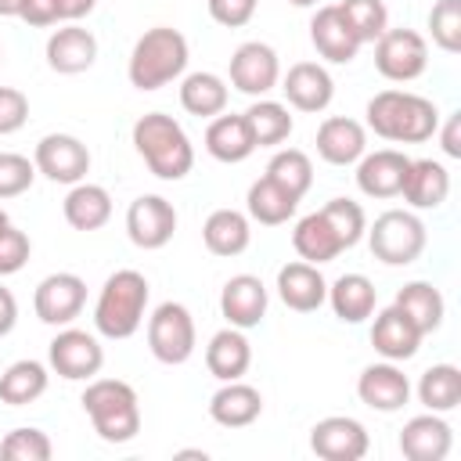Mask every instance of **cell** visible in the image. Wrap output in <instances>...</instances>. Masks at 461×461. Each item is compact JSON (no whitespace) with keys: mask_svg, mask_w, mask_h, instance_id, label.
I'll list each match as a JSON object with an SVG mask.
<instances>
[{"mask_svg":"<svg viewBox=\"0 0 461 461\" xmlns=\"http://www.w3.org/2000/svg\"><path fill=\"white\" fill-rule=\"evenodd\" d=\"M367 126L382 140L421 144L439 130V112L429 97L411 90H382L367 101Z\"/></svg>","mask_w":461,"mask_h":461,"instance_id":"1","label":"cell"},{"mask_svg":"<svg viewBox=\"0 0 461 461\" xmlns=\"http://www.w3.org/2000/svg\"><path fill=\"white\" fill-rule=\"evenodd\" d=\"M133 148L158 180H184L194 166V148L173 115L148 112L133 122Z\"/></svg>","mask_w":461,"mask_h":461,"instance_id":"2","label":"cell"},{"mask_svg":"<svg viewBox=\"0 0 461 461\" xmlns=\"http://www.w3.org/2000/svg\"><path fill=\"white\" fill-rule=\"evenodd\" d=\"M148 310V277L140 270H115L94 306V328L104 339H130L144 324Z\"/></svg>","mask_w":461,"mask_h":461,"instance_id":"3","label":"cell"},{"mask_svg":"<svg viewBox=\"0 0 461 461\" xmlns=\"http://www.w3.org/2000/svg\"><path fill=\"white\" fill-rule=\"evenodd\" d=\"M83 411L104 443H130L140 432V403L133 385L119 378H94L83 393Z\"/></svg>","mask_w":461,"mask_h":461,"instance_id":"4","label":"cell"},{"mask_svg":"<svg viewBox=\"0 0 461 461\" xmlns=\"http://www.w3.org/2000/svg\"><path fill=\"white\" fill-rule=\"evenodd\" d=\"M184 68H187V40H184V32H176L169 25H155L133 43L130 83L137 90H158V86L173 83L176 76H184Z\"/></svg>","mask_w":461,"mask_h":461,"instance_id":"5","label":"cell"},{"mask_svg":"<svg viewBox=\"0 0 461 461\" xmlns=\"http://www.w3.org/2000/svg\"><path fill=\"white\" fill-rule=\"evenodd\" d=\"M425 223L407 212V209H389L375 220V227L367 230V245H371V256L382 259L385 267H407L414 263L421 252H425Z\"/></svg>","mask_w":461,"mask_h":461,"instance_id":"6","label":"cell"},{"mask_svg":"<svg viewBox=\"0 0 461 461\" xmlns=\"http://www.w3.org/2000/svg\"><path fill=\"white\" fill-rule=\"evenodd\" d=\"M194 317L184 303H162L148 317V349L162 364H184L194 353Z\"/></svg>","mask_w":461,"mask_h":461,"instance_id":"7","label":"cell"},{"mask_svg":"<svg viewBox=\"0 0 461 461\" xmlns=\"http://www.w3.org/2000/svg\"><path fill=\"white\" fill-rule=\"evenodd\" d=\"M375 68L393 83H411L429 68V43L414 29H385L375 40Z\"/></svg>","mask_w":461,"mask_h":461,"instance_id":"8","label":"cell"},{"mask_svg":"<svg viewBox=\"0 0 461 461\" xmlns=\"http://www.w3.org/2000/svg\"><path fill=\"white\" fill-rule=\"evenodd\" d=\"M86 306V281L79 274H50L36 285V295H32V310L43 324L50 328H65L72 324Z\"/></svg>","mask_w":461,"mask_h":461,"instance_id":"9","label":"cell"},{"mask_svg":"<svg viewBox=\"0 0 461 461\" xmlns=\"http://www.w3.org/2000/svg\"><path fill=\"white\" fill-rule=\"evenodd\" d=\"M47 353H50V367L61 378H68V382H86L104 364L101 342L90 331H79V328H68V324L50 339V349Z\"/></svg>","mask_w":461,"mask_h":461,"instance_id":"10","label":"cell"},{"mask_svg":"<svg viewBox=\"0 0 461 461\" xmlns=\"http://www.w3.org/2000/svg\"><path fill=\"white\" fill-rule=\"evenodd\" d=\"M36 173H43L54 184H79L90 173V151L72 133H47L36 144Z\"/></svg>","mask_w":461,"mask_h":461,"instance_id":"11","label":"cell"},{"mask_svg":"<svg viewBox=\"0 0 461 461\" xmlns=\"http://www.w3.org/2000/svg\"><path fill=\"white\" fill-rule=\"evenodd\" d=\"M173 230H176L173 202H166L162 194H140V198L130 202V209H126V234H130V241L137 249L155 252V249L169 245Z\"/></svg>","mask_w":461,"mask_h":461,"instance_id":"12","label":"cell"},{"mask_svg":"<svg viewBox=\"0 0 461 461\" xmlns=\"http://www.w3.org/2000/svg\"><path fill=\"white\" fill-rule=\"evenodd\" d=\"M281 79V61L274 54V47L249 40L230 54V86L249 94V97H263L277 86Z\"/></svg>","mask_w":461,"mask_h":461,"instance_id":"13","label":"cell"},{"mask_svg":"<svg viewBox=\"0 0 461 461\" xmlns=\"http://www.w3.org/2000/svg\"><path fill=\"white\" fill-rule=\"evenodd\" d=\"M367 447H371L367 429L357 418H346V414L321 418L310 429V450L324 461H360L367 454Z\"/></svg>","mask_w":461,"mask_h":461,"instance_id":"14","label":"cell"},{"mask_svg":"<svg viewBox=\"0 0 461 461\" xmlns=\"http://www.w3.org/2000/svg\"><path fill=\"white\" fill-rule=\"evenodd\" d=\"M357 187L367 194V198H396L403 191V180H407V169H411V158L396 148H382V151H364L357 158Z\"/></svg>","mask_w":461,"mask_h":461,"instance_id":"15","label":"cell"},{"mask_svg":"<svg viewBox=\"0 0 461 461\" xmlns=\"http://www.w3.org/2000/svg\"><path fill=\"white\" fill-rule=\"evenodd\" d=\"M310 40L317 47V54L331 65H349L357 58V50L364 47L357 40V32L349 29V22L342 18L339 4H324L317 7V14L310 18Z\"/></svg>","mask_w":461,"mask_h":461,"instance_id":"16","label":"cell"},{"mask_svg":"<svg viewBox=\"0 0 461 461\" xmlns=\"http://www.w3.org/2000/svg\"><path fill=\"white\" fill-rule=\"evenodd\" d=\"M357 396L360 403H367L371 411H382V414H393L400 411L407 400H411V382L407 375L385 360V364H367L357 378Z\"/></svg>","mask_w":461,"mask_h":461,"instance_id":"17","label":"cell"},{"mask_svg":"<svg viewBox=\"0 0 461 461\" xmlns=\"http://www.w3.org/2000/svg\"><path fill=\"white\" fill-rule=\"evenodd\" d=\"M281 90H285L292 108H299V112H324L331 104V97H335V79L317 61H295L285 72Z\"/></svg>","mask_w":461,"mask_h":461,"instance_id":"18","label":"cell"},{"mask_svg":"<svg viewBox=\"0 0 461 461\" xmlns=\"http://www.w3.org/2000/svg\"><path fill=\"white\" fill-rule=\"evenodd\" d=\"M220 313L230 328H256L267 317V285L256 274H234L220 292Z\"/></svg>","mask_w":461,"mask_h":461,"instance_id":"19","label":"cell"},{"mask_svg":"<svg viewBox=\"0 0 461 461\" xmlns=\"http://www.w3.org/2000/svg\"><path fill=\"white\" fill-rule=\"evenodd\" d=\"M450 425L436 411L418 414L400 429V454L407 461H443L450 454Z\"/></svg>","mask_w":461,"mask_h":461,"instance_id":"20","label":"cell"},{"mask_svg":"<svg viewBox=\"0 0 461 461\" xmlns=\"http://www.w3.org/2000/svg\"><path fill=\"white\" fill-rule=\"evenodd\" d=\"M421 331L414 328V321L400 310V306H385V310H378V317H375V324H371V346L385 357V360H411L414 353H418V346H421Z\"/></svg>","mask_w":461,"mask_h":461,"instance_id":"21","label":"cell"},{"mask_svg":"<svg viewBox=\"0 0 461 461\" xmlns=\"http://www.w3.org/2000/svg\"><path fill=\"white\" fill-rule=\"evenodd\" d=\"M94 58H97V40L83 25H61L47 40V65L61 76L86 72L94 65Z\"/></svg>","mask_w":461,"mask_h":461,"instance_id":"22","label":"cell"},{"mask_svg":"<svg viewBox=\"0 0 461 461\" xmlns=\"http://www.w3.org/2000/svg\"><path fill=\"white\" fill-rule=\"evenodd\" d=\"M367 151V133L349 115H331L317 126V155L331 166H353Z\"/></svg>","mask_w":461,"mask_h":461,"instance_id":"23","label":"cell"},{"mask_svg":"<svg viewBox=\"0 0 461 461\" xmlns=\"http://www.w3.org/2000/svg\"><path fill=\"white\" fill-rule=\"evenodd\" d=\"M277 295L295 313H313L328 299V281L313 263H285L277 270Z\"/></svg>","mask_w":461,"mask_h":461,"instance_id":"24","label":"cell"},{"mask_svg":"<svg viewBox=\"0 0 461 461\" xmlns=\"http://www.w3.org/2000/svg\"><path fill=\"white\" fill-rule=\"evenodd\" d=\"M259 414H263V396H259L256 385H249V382H241V378L223 382V385L212 393V400H209V418H212L216 425H223V429H245V425H252Z\"/></svg>","mask_w":461,"mask_h":461,"instance_id":"25","label":"cell"},{"mask_svg":"<svg viewBox=\"0 0 461 461\" xmlns=\"http://www.w3.org/2000/svg\"><path fill=\"white\" fill-rule=\"evenodd\" d=\"M414 209H439L450 194V173L436 158H411L403 191H400Z\"/></svg>","mask_w":461,"mask_h":461,"instance_id":"26","label":"cell"},{"mask_svg":"<svg viewBox=\"0 0 461 461\" xmlns=\"http://www.w3.org/2000/svg\"><path fill=\"white\" fill-rule=\"evenodd\" d=\"M249 364H252V346L241 335V328H223V331H216L209 339V346H205V367H209L212 378L234 382V378H241L249 371Z\"/></svg>","mask_w":461,"mask_h":461,"instance_id":"27","label":"cell"},{"mask_svg":"<svg viewBox=\"0 0 461 461\" xmlns=\"http://www.w3.org/2000/svg\"><path fill=\"white\" fill-rule=\"evenodd\" d=\"M205 151L216 162H245L256 151V140L249 133L245 115H212L209 130H205Z\"/></svg>","mask_w":461,"mask_h":461,"instance_id":"28","label":"cell"},{"mask_svg":"<svg viewBox=\"0 0 461 461\" xmlns=\"http://www.w3.org/2000/svg\"><path fill=\"white\" fill-rule=\"evenodd\" d=\"M328 303L335 310L339 321L346 324H360L375 313V303H378V292L371 285V277L364 274H342L335 285H328Z\"/></svg>","mask_w":461,"mask_h":461,"instance_id":"29","label":"cell"},{"mask_svg":"<svg viewBox=\"0 0 461 461\" xmlns=\"http://www.w3.org/2000/svg\"><path fill=\"white\" fill-rule=\"evenodd\" d=\"M202 241L212 256H241L252 241L249 230V216L238 209H216L209 212V220L202 223Z\"/></svg>","mask_w":461,"mask_h":461,"instance_id":"30","label":"cell"},{"mask_svg":"<svg viewBox=\"0 0 461 461\" xmlns=\"http://www.w3.org/2000/svg\"><path fill=\"white\" fill-rule=\"evenodd\" d=\"M65 220L76 230H97L112 220V194L101 184H72L65 194Z\"/></svg>","mask_w":461,"mask_h":461,"instance_id":"31","label":"cell"},{"mask_svg":"<svg viewBox=\"0 0 461 461\" xmlns=\"http://www.w3.org/2000/svg\"><path fill=\"white\" fill-rule=\"evenodd\" d=\"M292 245H295V252H299L306 263H313V267L331 263V259L342 252V245H339V238H335V230L328 227V220H324L321 209L310 212V216H303V220L295 223Z\"/></svg>","mask_w":461,"mask_h":461,"instance_id":"32","label":"cell"},{"mask_svg":"<svg viewBox=\"0 0 461 461\" xmlns=\"http://www.w3.org/2000/svg\"><path fill=\"white\" fill-rule=\"evenodd\" d=\"M180 104L187 115L212 119L227 108V83L216 72H191L180 83Z\"/></svg>","mask_w":461,"mask_h":461,"instance_id":"33","label":"cell"},{"mask_svg":"<svg viewBox=\"0 0 461 461\" xmlns=\"http://www.w3.org/2000/svg\"><path fill=\"white\" fill-rule=\"evenodd\" d=\"M393 306H400V310L414 321V328H418L421 335H432V331L443 324V295H439V288L429 285V281H411V285H403V288L396 292V303H393Z\"/></svg>","mask_w":461,"mask_h":461,"instance_id":"34","label":"cell"},{"mask_svg":"<svg viewBox=\"0 0 461 461\" xmlns=\"http://www.w3.org/2000/svg\"><path fill=\"white\" fill-rule=\"evenodd\" d=\"M249 216L256 223H267V227H277V223H288L299 209V198L288 194L285 187H277L270 176H259L252 187H249Z\"/></svg>","mask_w":461,"mask_h":461,"instance_id":"35","label":"cell"},{"mask_svg":"<svg viewBox=\"0 0 461 461\" xmlns=\"http://www.w3.org/2000/svg\"><path fill=\"white\" fill-rule=\"evenodd\" d=\"M47 367L40 360H14L0 375V400L11 407H25L47 393Z\"/></svg>","mask_w":461,"mask_h":461,"instance_id":"36","label":"cell"},{"mask_svg":"<svg viewBox=\"0 0 461 461\" xmlns=\"http://www.w3.org/2000/svg\"><path fill=\"white\" fill-rule=\"evenodd\" d=\"M418 400L436 411V414H447L461 403V367L454 364H432L421 378H418Z\"/></svg>","mask_w":461,"mask_h":461,"instance_id":"37","label":"cell"},{"mask_svg":"<svg viewBox=\"0 0 461 461\" xmlns=\"http://www.w3.org/2000/svg\"><path fill=\"white\" fill-rule=\"evenodd\" d=\"M245 122H249V133H252L256 148H274V144L288 140V133H292L288 108L277 104V101H263V97L245 112Z\"/></svg>","mask_w":461,"mask_h":461,"instance_id":"38","label":"cell"},{"mask_svg":"<svg viewBox=\"0 0 461 461\" xmlns=\"http://www.w3.org/2000/svg\"><path fill=\"white\" fill-rule=\"evenodd\" d=\"M267 176H270L277 187H285L288 194L303 198V194L310 191V184H313V162H310L306 151L285 148V151H277V155L267 162Z\"/></svg>","mask_w":461,"mask_h":461,"instance_id":"39","label":"cell"},{"mask_svg":"<svg viewBox=\"0 0 461 461\" xmlns=\"http://www.w3.org/2000/svg\"><path fill=\"white\" fill-rule=\"evenodd\" d=\"M339 11H342V18L349 22V29L357 32L360 43H375L389 29V11H385L382 0H342Z\"/></svg>","mask_w":461,"mask_h":461,"instance_id":"40","label":"cell"},{"mask_svg":"<svg viewBox=\"0 0 461 461\" xmlns=\"http://www.w3.org/2000/svg\"><path fill=\"white\" fill-rule=\"evenodd\" d=\"M321 212H324V220H328V227L335 230V238H339V245H342V249H353V245L364 238V230H367V216H364L360 202L331 198Z\"/></svg>","mask_w":461,"mask_h":461,"instance_id":"41","label":"cell"},{"mask_svg":"<svg viewBox=\"0 0 461 461\" xmlns=\"http://www.w3.org/2000/svg\"><path fill=\"white\" fill-rule=\"evenodd\" d=\"M429 29L439 50L457 54L461 50V0H436V7L429 11Z\"/></svg>","mask_w":461,"mask_h":461,"instance_id":"42","label":"cell"},{"mask_svg":"<svg viewBox=\"0 0 461 461\" xmlns=\"http://www.w3.org/2000/svg\"><path fill=\"white\" fill-rule=\"evenodd\" d=\"M50 454H54V447H50L47 432H40V429H14L0 443V457H7V461H50Z\"/></svg>","mask_w":461,"mask_h":461,"instance_id":"43","label":"cell"},{"mask_svg":"<svg viewBox=\"0 0 461 461\" xmlns=\"http://www.w3.org/2000/svg\"><path fill=\"white\" fill-rule=\"evenodd\" d=\"M36 162H29L18 151H0V198H18L32 187Z\"/></svg>","mask_w":461,"mask_h":461,"instance_id":"44","label":"cell"},{"mask_svg":"<svg viewBox=\"0 0 461 461\" xmlns=\"http://www.w3.org/2000/svg\"><path fill=\"white\" fill-rule=\"evenodd\" d=\"M29 252H32L29 234H22L18 227L7 223V227L0 230V277L18 274V270L29 263Z\"/></svg>","mask_w":461,"mask_h":461,"instance_id":"45","label":"cell"},{"mask_svg":"<svg viewBox=\"0 0 461 461\" xmlns=\"http://www.w3.org/2000/svg\"><path fill=\"white\" fill-rule=\"evenodd\" d=\"M29 122V97L14 86H0V137L18 133Z\"/></svg>","mask_w":461,"mask_h":461,"instance_id":"46","label":"cell"},{"mask_svg":"<svg viewBox=\"0 0 461 461\" xmlns=\"http://www.w3.org/2000/svg\"><path fill=\"white\" fill-rule=\"evenodd\" d=\"M209 14L227 29H241L245 22H252L256 0H209Z\"/></svg>","mask_w":461,"mask_h":461,"instance_id":"47","label":"cell"},{"mask_svg":"<svg viewBox=\"0 0 461 461\" xmlns=\"http://www.w3.org/2000/svg\"><path fill=\"white\" fill-rule=\"evenodd\" d=\"M18 18L29 22V25H36V29H43V25L61 22V11H58V0H25Z\"/></svg>","mask_w":461,"mask_h":461,"instance_id":"48","label":"cell"},{"mask_svg":"<svg viewBox=\"0 0 461 461\" xmlns=\"http://www.w3.org/2000/svg\"><path fill=\"white\" fill-rule=\"evenodd\" d=\"M439 140H443V155L461 158V112H454V115L447 119V126H443Z\"/></svg>","mask_w":461,"mask_h":461,"instance_id":"49","label":"cell"},{"mask_svg":"<svg viewBox=\"0 0 461 461\" xmlns=\"http://www.w3.org/2000/svg\"><path fill=\"white\" fill-rule=\"evenodd\" d=\"M14 324H18V303H14L11 288L0 285V335H7Z\"/></svg>","mask_w":461,"mask_h":461,"instance_id":"50","label":"cell"},{"mask_svg":"<svg viewBox=\"0 0 461 461\" xmlns=\"http://www.w3.org/2000/svg\"><path fill=\"white\" fill-rule=\"evenodd\" d=\"M94 4H97V0H58L61 22H76V18L90 14V11H94Z\"/></svg>","mask_w":461,"mask_h":461,"instance_id":"51","label":"cell"},{"mask_svg":"<svg viewBox=\"0 0 461 461\" xmlns=\"http://www.w3.org/2000/svg\"><path fill=\"white\" fill-rule=\"evenodd\" d=\"M25 0H0V18H18Z\"/></svg>","mask_w":461,"mask_h":461,"instance_id":"52","label":"cell"},{"mask_svg":"<svg viewBox=\"0 0 461 461\" xmlns=\"http://www.w3.org/2000/svg\"><path fill=\"white\" fill-rule=\"evenodd\" d=\"M288 4H295V7H313L317 0H288Z\"/></svg>","mask_w":461,"mask_h":461,"instance_id":"53","label":"cell"},{"mask_svg":"<svg viewBox=\"0 0 461 461\" xmlns=\"http://www.w3.org/2000/svg\"><path fill=\"white\" fill-rule=\"evenodd\" d=\"M7 223H11V220H7V212H4V209H0V230H4V227H7Z\"/></svg>","mask_w":461,"mask_h":461,"instance_id":"54","label":"cell"},{"mask_svg":"<svg viewBox=\"0 0 461 461\" xmlns=\"http://www.w3.org/2000/svg\"><path fill=\"white\" fill-rule=\"evenodd\" d=\"M0 58H4V54H0Z\"/></svg>","mask_w":461,"mask_h":461,"instance_id":"55","label":"cell"}]
</instances>
